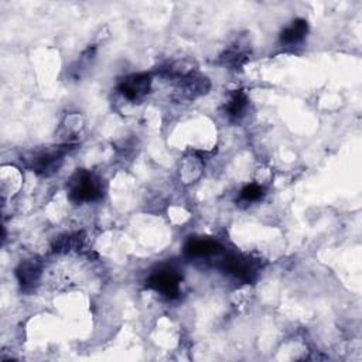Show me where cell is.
Returning <instances> with one entry per match:
<instances>
[{
    "mask_svg": "<svg viewBox=\"0 0 362 362\" xmlns=\"http://www.w3.org/2000/svg\"><path fill=\"white\" fill-rule=\"evenodd\" d=\"M70 199L74 203L95 201L102 197V183L88 172H78L70 183Z\"/></svg>",
    "mask_w": 362,
    "mask_h": 362,
    "instance_id": "cell-1",
    "label": "cell"
},
{
    "mask_svg": "<svg viewBox=\"0 0 362 362\" xmlns=\"http://www.w3.org/2000/svg\"><path fill=\"white\" fill-rule=\"evenodd\" d=\"M222 269L246 283L255 281L258 276V263L252 259L238 255L227 257L222 261Z\"/></svg>",
    "mask_w": 362,
    "mask_h": 362,
    "instance_id": "cell-2",
    "label": "cell"
},
{
    "mask_svg": "<svg viewBox=\"0 0 362 362\" xmlns=\"http://www.w3.org/2000/svg\"><path fill=\"white\" fill-rule=\"evenodd\" d=\"M146 285L165 297L174 299L180 293V276L174 270H159L149 277Z\"/></svg>",
    "mask_w": 362,
    "mask_h": 362,
    "instance_id": "cell-3",
    "label": "cell"
},
{
    "mask_svg": "<svg viewBox=\"0 0 362 362\" xmlns=\"http://www.w3.org/2000/svg\"><path fill=\"white\" fill-rule=\"evenodd\" d=\"M150 82L152 79L148 74L130 75L126 79H123V82L119 86V91L125 98L130 101H137L149 92Z\"/></svg>",
    "mask_w": 362,
    "mask_h": 362,
    "instance_id": "cell-4",
    "label": "cell"
},
{
    "mask_svg": "<svg viewBox=\"0 0 362 362\" xmlns=\"http://www.w3.org/2000/svg\"><path fill=\"white\" fill-rule=\"evenodd\" d=\"M67 150H70V149L59 148L57 150H54V152H46V153L37 154L33 159L32 169L40 174L50 176L51 173H54L55 170L59 169L61 161H63V156L67 153Z\"/></svg>",
    "mask_w": 362,
    "mask_h": 362,
    "instance_id": "cell-5",
    "label": "cell"
},
{
    "mask_svg": "<svg viewBox=\"0 0 362 362\" xmlns=\"http://www.w3.org/2000/svg\"><path fill=\"white\" fill-rule=\"evenodd\" d=\"M221 250L222 246L217 241L210 238H191L184 246V252L190 258L211 257L219 254Z\"/></svg>",
    "mask_w": 362,
    "mask_h": 362,
    "instance_id": "cell-6",
    "label": "cell"
},
{
    "mask_svg": "<svg viewBox=\"0 0 362 362\" xmlns=\"http://www.w3.org/2000/svg\"><path fill=\"white\" fill-rule=\"evenodd\" d=\"M309 32V24L303 19H297L292 21L290 26H288L286 29L281 34V40L286 44H296L300 43L305 34Z\"/></svg>",
    "mask_w": 362,
    "mask_h": 362,
    "instance_id": "cell-7",
    "label": "cell"
},
{
    "mask_svg": "<svg viewBox=\"0 0 362 362\" xmlns=\"http://www.w3.org/2000/svg\"><path fill=\"white\" fill-rule=\"evenodd\" d=\"M41 274V266L36 261H27L21 263L17 269L19 282L23 288L34 285Z\"/></svg>",
    "mask_w": 362,
    "mask_h": 362,
    "instance_id": "cell-8",
    "label": "cell"
},
{
    "mask_svg": "<svg viewBox=\"0 0 362 362\" xmlns=\"http://www.w3.org/2000/svg\"><path fill=\"white\" fill-rule=\"evenodd\" d=\"M248 106V97L243 91H237L231 95V99L227 105V114L232 119H239Z\"/></svg>",
    "mask_w": 362,
    "mask_h": 362,
    "instance_id": "cell-9",
    "label": "cell"
},
{
    "mask_svg": "<svg viewBox=\"0 0 362 362\" xmlns=\"http://www.w3.org/2000/svg\"><path fill=\"white\" fill-rule=\"evenodd\" d=\"M82 234H75V235H68L60 238L57 242H55V250L59 252H70V250L78 249L82 245Z\"/></svg>",
    "mask_w": 362,
    "mask_h": 362,
    "instance_id": "cell-10",
    "label": "cell"
},
{
    "mask_svg": "<svg viewBox=\"0 0 362 362\" xmlns=\"http://www.w3.org/2000/svg\"><path fill=\"white\" fill-rule=\"evenodd\" d=\"M241 197L246 201H258L263 197V188L258 184H249L242 190Z\"/></svg>",
    "mask_w": 362,
    "mask_h": 362,
    "instance_id": "cell-11",
    "label": "cell"
}]
</instances>
